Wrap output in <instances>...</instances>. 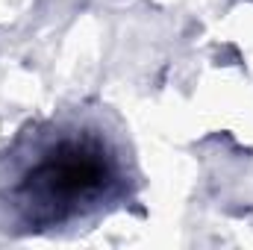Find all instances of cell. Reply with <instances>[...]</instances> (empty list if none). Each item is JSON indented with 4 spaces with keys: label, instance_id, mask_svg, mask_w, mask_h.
Returning a JSON list of instances; mask_svg holds the SVG:
<instances>
[{
    "label": "cell",
    "instance_id": "obj_1",
    "mask_svg": "<svg viewBox=\"0 0 253 250\" xmlns=\"http://www.w3.org/2000/svg\"><path fill=\"white\" fill-rule=\"evenodd\" d=\"M126 188L124 144L94 115L27 126L0 156V200L27 230L74 224Z\"/></svg>",
    "mask_w": 253,
    "mask_h": 250
}]
</instances>
